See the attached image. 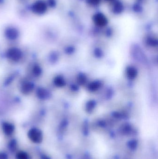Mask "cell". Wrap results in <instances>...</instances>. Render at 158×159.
I'll return each mask as SVG.
<instances>
[{
	"instance_id": "9",
	"label": "cell",
	"mask_w": 158,
	"mask_h": 159,
	"mask_svg": "<svg viewBox=\"0 0 158 159\" xmlns=\"http://www.w3.org/2000/svg\"><path fill=\"white\" fill-rule=\"evenodd\" d=\"M37 95L40 98L43 99L46 96V92L44 90H43V89L41 88L37 91Z\"/></svg>"
},
{
	"instance_id": "11",
	"label": "cell",
	"mask_w": 158,
	"mask_h": 159,
	"mask_svg": "<svg viewBox=\"0 0 158 159\" xmlns=\"http://www.w3.org/2000/svg\"><path fill=\"white\" fill-rule=\"evenodd\" d=\"M8 155L4 153H0V159H8Z\"/></svg>"
},
{
	"instance_id": "2",
	"label": "cell",
	"mask_w": 158,
	"mask_h": 159,
	"mask_svg": "<svg viewBox=\"0 0 158 159\" xmlns=\"http://www.w3.org/2000/svg\"><path fill=\"white\" fill-rule=\"evenodd\" d=\"M7 56L11 61L17 62L22 58V53L18 48H11L7 51Z\"/></svg>"
},
{
	"instance_id": "3",
	"label": "cell",
	"mask_w": 158,
	"mask_h": 159,
	"mask_svg": "<svg viewBox=\"0 0 158 159\" xmlns=\"http://www.w3.org/2000/svg\"><path fill=\"white\" fill-rule=\"evenodd\" d=\"M46 4L41 0H38L34 3L32 6V10L36 14H42L45 12L46 10Z\"/></svg>"
},
{
	"instance_id": "7",
	"label": "cell",
	"mask_w": 158,
	"mask_h": 159,
	"mask_svg": "<svg viewBox=\"0 0 158 159\" xmlns=\"http://www.w3.org/2000/svg\"><path fill=\"white\" fill-rule=\"evenodd\" d=\"M17 159H30V157L28 153L23 151H20L16 154Z\"/></svg>"
},
{
	"instance_id": "6",
	"label": "cell",
	"mask_w": 158,
	"mask_h": 159,
	"mask_svg": "<svg viewBox=\"0 0 158 159\" xmlns=\"http://www.w3.org/2000/svg\"><path fill=\"white\" fill-rule=\"evenodd\" d=\"M33 89V84L30 83H25L22 86V91L23 94H29L32 91Z\"/></svg>"
},
{
	"instance_id": "1",
	"label": "cell",
	"mask_w": 158,
	"mask_h": 159,
	"mask_svg": "<svg viewBox=\"0 0 158 159\" xmlns=\"http://www.w3.org/2000/svg\"><path fill=\"white\" fill-rule=\"evenodd\" d=\"M29 139L35 143H40L43 140V135L41 131L38 129L34 128L29 130L28 133Z\"/></svg>"
},
{
	"instance_id": "10",
	"label": "cell",
	"mask_w": 158,
	"mask_h": 159,
	"mask_svg": "<svg viewBox=\"0 0 158 159\" xmlns=\"http://www.w3.org/2000/svg\"><path fill=\"white\" fill-rule=\"evenodd\" d=\"M10 148L11 150L13 151L16 149V144L15 141H11V142L10 145Z\"/></svg>"
},
{
	"instance_id": "4",
	"label": "cell",
	"mask_w": 158,
	"mask_h": 159,
	"mask_svg": "<svg viewBox=\"0 0 158 159\" xmlns=\"http://www.w3.org/2000/svg\"><path fill=\"white\" fill-rule=\"evenodd\" d=\"M6 37L10 40H15L19 35V32L16 29L13 28H8L5 31Z\"/></svg>"
},
{
	"instance_id": "8",
	"label": "cell",
	"mask_w": 158,
	"mask_h": 159,
	"mask_svg": "<svg viewBox=\"0 0 158 159\" xmlns=\"http://www.w3.org/2000/svg\"><path fill=\"white\" fill-rule=\"evenodd\" d=\"M42 70L41 67L39 66L35 65L33 67V72L34 75L36 76H38L40 75L41 74Z\"/></svg>"
},
{
	"instance_id": "5",
	"label": "cell",
	"mask_w": 158,
	"mask_h": 159,
	"mask_svg": "<svg viewBox=\"0 0 158 159\" xmlns=\"http://www.w3.org/2000/svg\"><path fill=\"white\" fill-rule=\"evenodd\" d=\"M2 129L5 135L10 136L14 132V127L11 123L5 122L2 125Z\"/></svg>"
}]
</instances>
